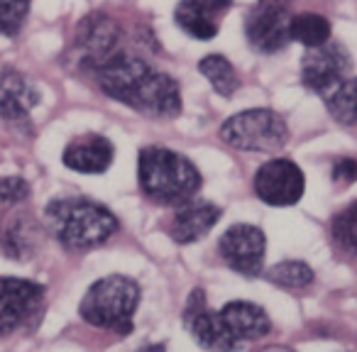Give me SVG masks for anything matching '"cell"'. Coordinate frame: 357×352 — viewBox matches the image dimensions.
Segmentation results:
<instances>
[{
	"label": "cell",
	"mask_w": 357,
	"mask_h": 352,
	"mask_svg": "<svg viewBox=\"0 0 357 352\" xmlns=\"http://www.w3.org/2000/svg\"><path fill=\"white\" fill-rule=\"evenodd\" d=\"M264 277L272 284L282 289H306L313 282V269L306 262H296V259H289V262H279L269 269Z\"/></svg>",
	"instance_id": "cell-21"
},
{
	"label": "cell",
	"mask_w": 357,
	"mask_h": 352,
	"mask_svg": "<svg viewBox=\"0 0 357 352\" xmlns=\"http://www.w3.org/2000/svg\"><path fill=\"white\" fill-rule=\"evenodd\" d=\"M220 257L233 272L243 277H257L262 274L264 252H267V238L259 228L248 223L230 225L218 243Z\"/></svg>",
	"instance_id": "cell-11"
},
{
	"label": "cell",
	"mask_w": 357,
	"mask_h": 352,
	"mask_svg": "<svg viewBox=\"0 0 357 352\" xmlns=\"http://www.w3.org/2000/svg\"><path fill=\"white\" fill-rule=\"evenodd\" d=\"M350 69H352V56L347 52V47L340 45V42L328 40L326 45L313 47V49H308L303 54L301 81L306 84V89L323 95L335 84H340L342 79H347Z\"/></svg>",
	"instance_id": "cell-10"
},
{
	"label": "cell",
	"mask_w": 357,
	"mask_h": 352,
	"mask_svg": "<svg viewBox=\"0 0 357 352\" xmlns=\"http://www.w3.org/2000/svg\"><path fill=\"white\" fill-rule=\"evenodd\" d=\"M199 71L204 74V79H208V84L213 86L215 93H220L223 98L233 95L240 89V79L235 66L225 59L223 54H208L199 61Z\"/></svg>",
	"instance_id": "cell-20"
},
{
	"label": "cell",
	"mask_w": 357,
	"mask_h": 352,
	"mask_svg": "<svg viewBox=\"0 0 357 352\" xmlns=\"http://www.w3.org/2000/svg\"><path fill=\"white\" fill-rule=\"evenodd\" d=\"M233 8V0H181L174 20L194 40H213L220 32V20Z\"/></svg>",
	"instance_id": "cell-14"
},
{
	"label": "cell",
	"mask_w": 357,
	"mask_h": 352,
	"mask_svg": "<svg viewBox=\"0 0 357 352\" xmlns=\"http://www.w3.org/2000/svg\"><path fill=\"white\" fill-rule=\"evenodd\" d=\"M139 352H167V350H164V345H147V347H142Z\"/></svg>",
	"instance_id": "cell-27"
},
{
	"label": "cell",
	"mask_w": 357,
	"mask_h": 352,
	"mask_svg": "<svg viewBox=\"0 0 357 352\" xmlns=\"http://www.w3.org/2000/svg\"><path fill=\"white\" fill-rule=\"evenodd\" d=\"M220 218V208L208 201H186V204L176 206L174 218L169 223V235L176 240L178 245H191L201 240L206 233H211Z\"/></svg>",
	"instance_id": "cell-16"
},
{
	"label": "cell",
	"mask_w": 357,
	"mask_h": 352,
	"mask_svg": "<svg viewBox=\"0 0 357 352\" xmlns=\"http://www.w3.org/2000/svg\"><path fill=\"white\" fill-rule=\"evenodd\" d=\"M333 238L345 252L357 257V201L333 218Z\"/></svg>",
	"instance_id": "cell-22"
},
{
	"label": "cell",
	"mask_w": 357,
	"mask_h": 352,
	"mask_svg": "<svg viewBox=\"0 0 357 352\" xmlns=\"http://www.w3.org/2000/svg\"><path fill=\"white\" fill-rule=\"evenodd\" d=\"M289 37H291V42H298L306 49H313V47H321L331 40V22L323 15H316V13L291 15Z\"/></svg>",
	"instance_id": "cell-19"
},
{
	"label": "cell",
	"mask_w": 357,
	"mask_h": 352,
	"mask_svg": "<svg viewBox=\"0 0 357 352\" xmlns=\"http://www.w3.org/2000/svg\"><path fill=\"white\" fill-rule=\"evenodd\" d=\"M74 49L79 56V64L89 74H93L98 66H103L108 59L125 49L123 47V30L115 20H110L103 13L84 17L81 25L76 27Z\"/></svg>",
	"instance_id": "cell-6"
},
{
	"label": "cell",
	"mask_w": 357,
	"mask_h": 352,
	"mask_svg": "<svg viewBox=\"0 0 357 352\" xmlns=\"http://www.w3.org/2000/svg\"><path fill=\"white\" fill-rule=\"evenodd\" d=\"M225 326L230 328L235 337L240 342H250V340H259L272 330V321L264 313L262 306L250 301H230L223 306L220 311Z\"/></svg>",
	"instance_id": "cell-17"
},
{
	"label": "cell",
	"mask_w": 357,
	"mask_h": 352,
	"mask_svg": "<svg viewBox=\"0 0 357 352\" xmlns=\"http://www.w3.org/2000/svg\"><path fill=\"white\" fill-rule=\"evenodd\" d=\"M47 228L66 250H91L108 243L120 223L105 206L91 199H56L45 208Z\"/></svg>",
	"instance_id": "cell-3"
},
{
	"label": "cell",
	"mask_w": 357,
	"mask_h": 352,
	"mask_svg": "<svg viewBox=\"0 0 357 352\" xmlns=\"http://www.w3.org/2000/svg\"><path fill=\"white\" fill-rule=\"evenodd\" d=\"M45 286L30 279L0 277V337L25 328L42 308Z\"/></svg>",
	"instance_id": "cell-7"
},
{
	"label": "cell",
	"mask_w": 357,
	"mask_h": 352,
	"mask_svg": "<svg viewBox=\"0 0 357 352\" xmlns=\"http://www.w3.org/2000/svg\"><path fill=\"white\" fill-rule=\"evenodd\" d=\"M306 191L303 171L291 159H269L255 174V194L269 206H294Z\"/></svg>",
	"instance_id": "cell-9"
},
{
	"label": "cell",
	"mask_w": 357,
	"mask_h": 352,
	"mask_svg": "<svg viewBox=\"0 0 357 352\" xmlns=\"http://www.w3.org/2000/svg\"><path fill=\"white\" fill-rule=\"evenodd\" d=\"M291 15L287 8H274L257 3L245 20V35L255 52L259 54H277L291 42L289 37Z\"/></svg>",
	"instance_id": "cell-12"
},
{
	"label": "cell",
	"mask_w": 357,
	"mask_h": 352,
	"mask_svg": "<svg viewBox=\"0 0 357 352\" xmlns=\"http://www.w3.org/2000/svg\"><path fill=\"white\" fill-rule=\"evenodd\" d=\"M333 181L337 184H352L357 181V162L352 157H342L333 164Z\"/></svg>",
	"instance_id": "cell-25"
},
{
	"label": "cell",
	"mask_w": 357,
	"mask_h": 352,
	"mask_svg": "<svg viewBox=\"0 0 357 352\" xmlns=\"http://www.w3.org/2000/svg\"><path fill=\"white\" fill-rule=\"evenodd\" d=\"M40 105V89L30 76L0 64V118L6 123H25Z\"/></svg>",
	"instance_id": "cell-13"
},
{
	"label": "cell",
	"mask_w": 357,
	"mask_h": 352,
	"mask_svg": "<svg viewBox=\"0 0 357 352\" xmlns=\"http://www.w3.org/2000/svg\"><path fill=\"white\" fill-rule=\"evenodd\" d=\"M326 108L340 125H357V79H342L321 95Z\"/></svg>",
	"instance_id": "cell-18"
},
{
	"label": "cell",
	"mask_w": 357,
	"mask_h": 352,
	"mask_svg": "<svg viewBox=\"0 0 357 352\" xmlns=\"http://www.w3.org/2000/svg\"><path fill=\"white\" fill-rule=\"evenodd\" d=\"M139 189L159 206H181L201 189V171L184 154L167 147H144L137 162Z\"/></svg>",
	"instance_id": "cell-2"
},
{
	"label": "cell",
	"mask_w": 357,
	"mask_h": 352,
	"mask_svg": "<svg viewBox=\"0 0 357 352\" xmlns=\"http://www.w3.org/2000/svg\"><path fill=\"white\" fill-rule=\"evenodd\" d=\"M115 157V147L108 137L103 135H81L74 137L64 149V162L66 169L79 174H103L110 169Z\"/></svg>",
	"instance_id": "cell-15"
},
{
	"label": "cell",
	"mask_w": 357,
	"mask_h": 352,
	"mask_svg": "<svg viewBox=\"0 0 357 352\" xmlns=\"http://www.w3.org/2000/svg\"><path fill=\"white\" fill-rule=\"evenodd\" d=\"M30 13V0H0V35H17Z\"/></svg>",
	"instance_id": "cell-23"
},
{
	"label": "cell",
	"mask_w": 357,
	"mask_h": 352,
	"mask_svg": "<svg viewBox=\"0 0 357 352\" xmlns=\"http://www.w3.org/2000/svg\"><path fill=\"white\" fill-rule=\"evenodd\" d=\"M108 98L149 118H176L181 113L178 84L144 59L120 52L91 74Z\"/></svg>",
	"instance_id": "cell-1"
},
{
	"label": "cell",
	"mask_w": 357,
	"mask_h": 352,
	"mask_svg": "<svg viewBox=\"0 0 357 352\" xmlns=\"http://www.w3.org/2000/svg\"><path fill=\"white\" fill-rule=\"evenodd\" d=\"M30 196V186L22 176H6L0 179V201L3 204H20Z\"/></svg>",
	"instance_id": "cell-24"
},
{
	"label": "cell",
	"mask_w": 357,
	"mask_h": 352,
	"mask_svg": "<svg viewBox=\"0 0 357 352\" xmlns=\"http://www.w3.org/2000/svg\"><path fill=\"white\" fill-rule=\"evenodd\" d=\"M259 3H264V6H274V8H287L289 10V6H291L294 0H259Z\"/></svg>",
	"instance_id": "cell-26"
},
{
	"label": "cell",
	"mask_w": 357,
	"mask_h": 352,
	"mask_svg": "<svg viewBox=\"0 0 357 352\" xmlns=\"http://www.w3.org/2000/svg\"><path fill=\"white\" fill-rule=\"evenodd\" d=\"M262 352H291L289 347H282V345H272V347H264Z\"/></svg>",
	"instance_id": "cell-28"
},
{
	"label": "cell",
	"mask_w": 357,
	"mask_h": 352,
	"mask_svg": "<svg viewBox=\"0 0 357 352\" xmlns=\"http://www.w3.org/2000/svg\"><path fill=\"white\" fill-rule=\"evenodd\" d=\"M220 137L225 144L240 152L272 154L287 144L289 128L279 113L269 108H250L235 113L220 125Z\"/></svg>",
	"instance_id": "cell-5"
},
{
	"label": "cell",
	"mask_w": 357,
	"mask_h": 352,
	"mask_svg": "<svg viewBox=\"0 0 357 352\" xmlns=\"http://www.w3.org/2000/svg\"><path fill=\"white\" fill-rule=\"evenodd\" d=\"M184 326L191 330L194 340L206 352H238L243 342L230 332L225 326L220 311H213L206 303V296L201 289H196L189 296V303L184 308Z\"/></svg>",
	"instance_id": "cell-8"
},
{
	"label": "cell",
	"mask_w": 357,
	"mask_h": 352,
	"mask_svg": "<svg viewBox=\"0 0 357 352\" xmlns=\"http://www.w3.org/2000/svg\"><path fill=\"white\" fill-rule=\"evenodd\" d=\"M139 303V286L123 274H110L93 282L86 291L79 313L89 326L113 330L118 335L132 332L135 311Z\"/></svg>",
	"instance_id": "cell-4"
}]
</instances>
